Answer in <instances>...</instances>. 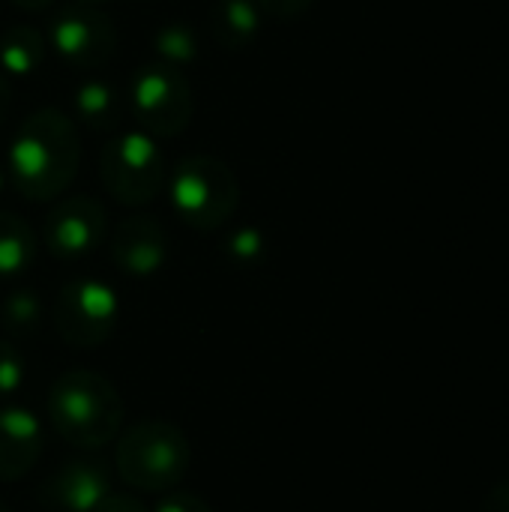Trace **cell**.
Masks as SVG:
<instances>
[{
	"label": "cell",
	"instance_id": "4fadbf2b",
	"mask_svg": "<svg viewBox=\"0 0 509 512\" xmlns=\"http://www.w3.org/2000/svg\"><path fill=\"white\" fill-rule=\"evenodd\" d=\"M261 15L264 9L255 0H219L213 6L216 36L228 48H240L261 30Z\"/></svg>",
	"mask_w": 509,
	"mask_h": 512
},
{
	"label": "cell",
	"instance_id": "52a82bcc",
	"mask_svg": "<svg viewBox=\"0 0 509 512\" xmlns=\"http://www.w3.org/2000/svg\"><path fill=\"white\" fill-rule=\"evenodd\" d=\"M129 102H132L135 117L153 135L183 132L195 108L186 78L171 63L138 69L129 84Z\"/></svg>",
	"mask_w": 509,
	"mask_h": 512
},
{
	"label": "cell",
	"instance_id": "8992f818",
	"mask_svg": "<svg viewBox=\"0 0 509 512\" xmlns=\"http://www.w3.org/2000/svg\"><path fill=\"white\" fill-rule=\"evenodd\" d=\"M54 330L66 345L96 348L111 339L120 321V300L114 288L93 279L66 282L54 300Z\"/></svg>",
	"mask_w": 509,
	"mask_h": 512
},
{
	"label": "cell",
	"instance_id": "f1b7e54d",
	"mask_svg": "<svg viewBox=\"0 0 509 512\" xmlns=\"http://www.w3.org/2000/svg\"><path fill=\"white\" fill-rule=\"evenodd\" d=\"M0 189H3V171H0Z\"/></svg>",
	"mask_w": 509,
	"mask_h": 512
},
{
	"label": "cell",
	"instance_id": "7c38bea8",
	"mask_svg": "<svg viewBox=\"0 0 509 512\" xmlns=\"http://www.w3.org/2000/svg\"><path fill=\"white\" fill-rule=\"evenodd\" d=\"M111 255L129 276H153L168 258V237L156 219L129 216L111 240Z\"/></svg>",
	"mask_w": 509,
	"mask_h": 512
},
{
	"label": "cell",
	"instance_id": "d4e9b609",
	"mask_svg": "<svg viewBox=\"0 0 509 512\" xmlns=\"http://www.w3.org/2000/svg\"><path fill=\"white\" fill-rule=\"evenodd\" d=\"M6 111H9V84H6V78L0 75V120L6 117Z\"/></svg>",
	"mask_w": 509,
	"mask_h": 512
},
{
	"label": "cell",
	"instance_id": "cb8c5ba5",
	"mask_svg": "<svg viewBox=\"0 0 509 512\" xmlns=\"http://www.w3.org/2000/svg\"><path fill=\"white\" fill-rule=\"evenodd\" d=\"M483 512H509V483H498V486L486 495Z\"/></svg>",
	"mask_w": 509,
	"mask_h": 512
},
{
	"label": "cell",
	"instance_id": "603a6c76",
	"mask_svg": "<svg viewBox=\"0 0 509 512\" xmlns=\"http://www.w3.org/2000/svg\"><path fill=\"white\" fill-rule=\"evenodd\" d=\"M96 512H147V507L138 501V498H132V495H108L99 507H96Z\"/></svg>",
	"mask_w": 509,
	"mask_h": 512
},
{
	"label": "cell",
	"instance_id": "e0dca14e",
	"mask_svg": "<svg viewBox=\"0 0 509 512\" xmlns=\"http://www.w3.org/2000/svg\"><path fill=\"white\" fill-rule=\"evenodd\" d=\"M0 324L9 336H33L42 324V303L33 291H12L0 306Z\"/></svg>",
	"mask_w": 509,
	"mask_h": 512
},
{
	"label": "cell",
	"instance_id": "3957f363",
	"mask_svg": "<svg viewBox=\"0 0 509 512\" xmlns=\"http://www.w3.org/2000/svg\"><path fill=\"white\" fill-rule=\"evenodd\" d=\"M192 465L189 438L165 420H141L123 432L114 450V468L138 492L177 489Z\"/></svg>",
	"mask_w": 509,
	"mask_h": 512
},
{
	"label": "cell",
	"instance_id": "ffe728a7",
	"mask_svg": "<svg viewBox=\"0 0 509 512\" xmlns=\"http://www.w3.org/2000/svg\"><path fill=\"white\" fill-rule=\"evenodd\" d=\"M264 249H267L264 246V237L255 228H243V231L231 234L228 243H225V255L234 264H255V261L264 258Z\"/></svg>",
	"mask_w": 509,
	"mask_h": 512
},
{
	"label": "cell",
	"instance_id": "5b68a950",
	"mask_svg": "<svg viewBox=\"0 0 509 512\" xmlns=\"http://www.w3.org/2000/svg\"><path fill=\"white\" fill-rule=\"evenodd\" d=\"M99 177L114 201L141 207L165 183V159L147 132H123L99 153Z\"/></svg>",
	"mask_w": 509,
	"mask_h": 512
},
{
	"label": "cell",
	"instance_id": "5bb4252c",
	"mask_svg": "<svg viewBox=\"0 0 509 512\" xmlns=\"http://www.w3.org/2000/svg\"><path fill=\"white\" fill-rule=\"evenodd\" d=\"M36 237L15 213H0V279L18 276L33 264Z\"/></svg>",
	"mask_w": 509,
	"mask_h": 512
},
{
	"label": "cell",
	"instance_id": "83f0119b",
	"mask_svg": "<svg viewBox=\"0 0 509 512\" xmlns=\"http://www.w3.org/2000/svg\"><path fill=\"white\" fill-rule=\"evenodd\" d=\"M0 512H12V510H9V507H6V504L0 501Z\"/></svg>",
	"mask_w": 509,
	"mask_h": 512
},
{
	"label": "cell",
	"instance_id": "6da1fadb",
	"mask_svg": "<svg viewBox=\"0 0 509 512\" xmlns=\"http://www.w3.org/2000/svg\"><path fill=\"white\" fill-rule=\"evenodd\" d=\"M6 168L21 195L33 201L60 195L78 171L75 123L57 108L30 114L9 144Z\"/></svg>",
	"mask_w": 509,
	"mask_h": 512
},
{
	"label": "cell",
	"instance_id": "7402d4cb",
	"mask_svg": "<svg viewBox=\"0 0 509 512\" xmlns=\"http://www.w3.org/2000/svg\"><path fill=\"white\" fill-rule=\"evenodd\" d=\"M264 12L276 15V18H288V15H297L303 12L312 0H255Z\"/></svg>",
	"mask_w": 509,
	"mask_h": 512
},
{
	"label": "cell",
	"instance_id": "8fae6325",
	"mask_svg": "<svg viewBox=\"0 0 509 512\" xmlns=\"http://www.w3.org/2000/svg\"><path fill=\"white\" fill-rule=\"evenodd\" d=\"M45 447V432L36 414L27 408H3L0 411V480L15 483L27 477Z\"/></svg>",
	"mask_w": 509,
	"mask_h": 512
},
{
	"label": "cell",
	"instance_id": "30bf717a",
	"mask_svg": "<svg viewBox=\"0 0 509 512\" xmlns=\"http://www.w3.org/2000/svg\"><path fill=\"white\" fill-rule=\"evenodd\" d=\"M108 495L111 477L93 459L66 462L39 486V504L48 512H96Z\"/></svg>",
	"mask_w": 509,
	"mask_h": 512
},
{
	"label": "cell",
	"instance_id": "9c48e42d",
	"mask_svg": "<svg viewBox=\"0 0 509 512\" xmlns=\"http://www.w3.org/2000/svg\"><path fill=\"white\" fill-rule=\"evenodd\" d=\"M105 237V207L90 195L57 204L45 222V243L54 258L75 261L90 255Z\"/></svg>",
	"mask_w": 509,
	"mask_h": 512
},
{
	"label": "cell",
	"instance_id": "d6986e66",
	"mask_svg": "<svg viewBox=\"0 0 509 512\" xmlns=\"http://www.w3.org/2000/svg\"><path fill=\"white\" fill-rule=\"evenodd\" d=\"M24 381H27L24 354L12 342L0 339V399H9V396L21 393Z\"/></svg>",
	"mask_w": 509,
	"mask_h": 512
},
{
	"label": "cell",
	"instance_id": "ba28073f",
	"mask_svg": "<svg viewBox=\"0 0 509 512\" xmlns=\"http://www.w3.org/2000/svg\"><path fill=\"white\" fill-rule=\"evenodd\" d=\"M48 42L51 48L81 66V69H93L99 63H105L114 51V27L105 15L93 12L90 6H69L63 9L48 30Z\"/></svg>",
	"mask_w": 509,
	"mask_h": 512
},
{
	"label": "cell",
	"instance_id": "9a60e30c",
	"mask_svg": "<svg viewBox=\"0 0 509 512\" xmlns=\"http://www.w3.org/2000/svg\"><path fill=\"white\" fill-rule=\"evenodd\" d=\"M120 93L102 81V78H90L84 84H78L75 90V114L90 126V129H111L117 126L120 117Z\"/></svg>",
	"mask_w": 509,
	"mask_h": 512
},
{
	"label": "cell",
	"instance_id": "44dd1931",
	"mask_svg": "<svg viewBox=\"0 0 509 512\" xmlns=\"http://www.w3.org/2000/svg\"><path fill=\"white\" fill-rule=\"evenodd\" d=\"M153 512H213V510H210V504H207L204 498H198V495H192V492H177V489H171V492H165V495H162V501L156 504V510Z\"/></svg>",
	"mask_w": 509,
	"mask_h": 512
},
{
	"label": "cell",
	"instance_id": "484cf974",
	"mask_svg": "<svg viewBox=\"0 0 509 512\" xmlns=\"http://www.w3.org/2000/svg\"><path fill=\"white\" fill-rule=\"evenodd\" d=\"M15 6H27V9H45L51 0H12Z\"/></svg>",
	"mask_w": 509,
	"mask_h": 512
},
{
	"label": "cell",
	"instance_id": "7a4b0ae2",
	"mask_svg": "<svg viewBox=\"0 0 509 512\" xmlns=\"http://www.w3.org/2000/svg\"><path fill=\"white\" fill-rule=\"evenodd\" d=\"M123 399L117 387L90 369L63 372L48 393V417L54 432L81 450H99L120 435Z\"/></svg>",
	"mask_w": 509,
	"mask_h": 512
},
{
	"label": "cell",
	"instance_id": "ac0fdd59",
	"mask_svg": "<svg viewBox=\"0 0 509 512\" xmlns=\"http://www.w3.org/2000/svg\"><path fill=\"white\" fill-rule=\"evenodd\" d=\"M156 51L168 60V63H189L198 57V36L192 33V27L174 21L165 24L156 33Z\"/></svg>",
	"mask_w": 509,
	"mask_h": 512
},
{
	"label": "cell",
	"instance_id": "4316f807",
	"mask_svg": "<svg viewBox=\"0 0 509 512\" xmlns=\"http://www.w3.org/2000/svg\"><path fill=\"white\" fill-rule=\"evenodd\" d=\"M81 6H90V3H105V0H78Z\"/></svg>",
	"mask_w": 509,
	"mask_h": 512
},
{
	"label": "cell",
	"instance_id": "277c9868",
	"mask_svg": "<svg viewBox=\"0 0 509 512\" xmlns=\"http://www.w3.org/2000/svg\"><path fill=\"white\" fill-rule=\"evenodd\" d=\"M171 207L198 231L219 228L237 207V180L231 168L210 156L183 159L171 171Z\"/></svg>",
	"mask_w": 509,
	"mask_h": 512
},
{
	"label": "cell",
	"instance_id": "2e32d148",
	"mask_svg": "<svg viewBox=\"0 0 509 512\" xmlns=\"http://www.w3.org/2000/svg\"><path fill=\"white\" fill-rule=\"evenodd\" d=\"M42 54H45V42L27 24L9 27L0 39V66L9 75H30L42 63Z\"/></svg>",
	"mask_w": 509,
	"mask_h": 512
}]
</instances>
